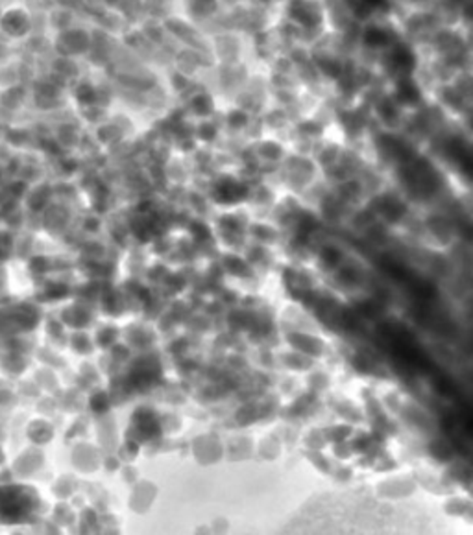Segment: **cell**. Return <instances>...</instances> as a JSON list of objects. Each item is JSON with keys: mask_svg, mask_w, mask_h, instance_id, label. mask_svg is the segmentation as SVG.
<instances>
[{"mask_svg": "<svg viewBox=\"0 0 473 535\" xmlns=\"http://www.w3.org/2000/svg\"><path fill=\"white\" fill-rule=\"evenodd\" d=\"M323 258L327 260V262H337L340 258V253L337 251V249H333V247H327V249H323Z\"/></svg>", "mask_w": 473, "mask_h": 535, "instance_id": "8992f818", "label": "cell"}, {"mask_svg": "<svg viewBox=\"0 0 473 535\" xmlns=\"http://www.w3.org/2000/svg\"><path fill=\"white\" fill-rule=\"evenodd\" d=\"M24 13L19 10H10L4 13V19H2V26L8 33L15 35V33L24 32L22 28H26V17H22Z\"/></svg>", "mask_w": 473, "mask_h": 535, "instance_id": "7a4b0ae2", "label": "cell"}, {"mask_svg": "<svg viewBox=\"0 0 473 535\" xmlns=\"http://www.w3.org/2000/svg\"><path fill=\"white\" fill-rule=\"evenodd\" d=\"M394 61H396V65L398 67H410L412 65V56H410V52L407 48H399L396 50V54H394Z\"/></svg>", "mask_w": 473, "mask_h": 535, "instance_id": "5b68a950", "label": "cell"}, {"mask_svg": "<svg viewBox=\"0 0 473 535\" xmlns=\"http://www.w3.org/2000/svg\"><path fill=\"white\" fill-rule=\"evenodd\" d=\"M246 196V188L236 183H222L216 188V199L218 201H241Z\"/></svg>", "mask_w": 473, "mask_h": 535, "instance_id": "6da1fadb", "label": "cell"}, {"mask_svg": "<svg viewBox=\"0 0 473 535\" xmlns=\"http://www.w3.org/2000/svg\"><path fill=\"white\" fill-rule=\"evenodd\" d=\"M398 94H399V98H401L403 102H414V100L418 98L416 85H414V83H410L409 80H405V81H401V83H399Z\"/></svg>", "mask_w": 473, "mask_h": 535, "instance_id": "3957f363", "label": "cell"}, {"mask_svg": "<svg viewBox=\"0 0 473 535\" xmlns=\"http://www.w3.org/2000/svg\"><path fill=\"white\" fill-rule=\"evenodd\" d=\"M91 404H92V408H94V410H104V408H106V404H108V401H106V397H104V395H97L94 399H92Z\"/></svg>", "mask_w": 473, "mask_h": 535, "instance_id": "52a82bcc", "label": "cell"}, {"mask_svg": "<svg viewBox=\"0 0 473 535\" xmlns=\"http://www.w3.org/2000/svg\"><path fill=\"white\" fill-rule=\"evenodd\" d=\"M366 43L370 44V46H381L385 41H387V35H385V32H381V30H377V28H371V30H368L366 32Z\"/></svg>", "mask_w": 473, "mask_h": 535, "instance_id": "277c9868", "label": "cell"}]
</instances>
